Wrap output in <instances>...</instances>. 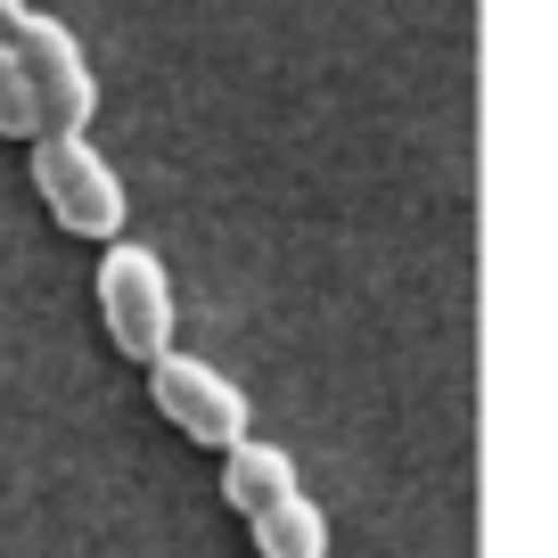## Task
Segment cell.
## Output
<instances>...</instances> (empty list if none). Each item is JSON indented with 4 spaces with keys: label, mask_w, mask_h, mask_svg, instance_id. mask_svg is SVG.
I'll return each mask as SVG.
<instances>
[{
    "label": "cell",
    "mask_w": 558,
    "mask_h": 558,
    "mask_svg": "<svg viewBox=\"0 0 558 558\" xmlns=\"http://www.w3.org/2000/svg\"><path fill=\"white\" fill-rule=\"evenodd\" d=\"M296 493V460L279 452V444H255V436H239L222 452V501L239 509V518H255V509H271V501H288Z\"/></svg>",
    "instance_id": "cell-5"
},
{
    "label": "cell",
    "mask_w": 558,
    "mask_h": 558,
    "mask_svg": "<svg viewBox=\"0 0 558 558\" xmlns=\"http://www.w3.org/2000/svg\"><path fill=\"white\" fill-rule=\"evenodd\" d=\"M9 58H17L25 90H34L41 132H83L90 107H99V83H90V58H83V41H74V25L25 9L17 34H9Z\"/></svg>",
    "instance_id": "cell-2"
},
{
    "label": "cell",
    "mask_w": 558,
    "mask_h": 558,
    "mask_svg": "<svg viewBox=\"0 0 558 558\" xmlns=\"http://www.w3.org/2000/svg\"><path fill=\"white\" fill-rule=\"evenodd\" d=\"M246 534H255L263 558H329V518H320V501H304V485L288 493V501L255 509Z\"/></svg>",
    "instance_id": "cell-6"
},
{
    "label": "cell",
    "mask_w": 558,
    "mask_h": 558,
    "mask_svg": "<svg viewBox=\"0 0 558 558\" xmlns=\"http://www.w3.org/2000/svg\"><path fill=\"white\" fill-rule=\"evenodd\" d=\"M17 17H25V0H0V41L17 34Z\"/></svg>",
    "instance_id": "cell-8"
},
{
    "label": "cell",
    "mask_w": 558,
    "mask_h": 558,
    "mask_svg": "<svg viewBox=\"0 0 558 558\" xmlns=\"http://www.w3.org/2000/svg\"><path fill=\"white\" fill-rule=\"evenodd\" d=\"M41 116H34V90H25L17 58H9V41H0V140H34Z\"/></svg>",
    "instance_id": "cell-7"
},
{
    "label": "cell",
    "mask_w": 558,
    "mask_h": 558,
    "mask_svg": "<svg viewBox=\"0 0 558 558\" xmlns=\"http://www.w3.org/2000/svg\"><path fill=\"white\" fill-rule=\"evenodd\" d=\"M34 190L50 206V222L74 230V239H116L123 230V181L83 132H41L34 140Z\"/></svg>",
    "instance_id": "cell-1"
},
{
    "label": "cell",
    "mask_w": 558,
    "mask_h": 558,
    "mask_svg": "<svg viewBox=\"0 0 558 558\" xmlns=\"http://www.w3.org/2000/svg\"><path fill=\"white\" fill-rule=\"evenodd\" d=\"M148 402H157L190 444H206V452H230V444L246 436V395L230 386V369L197 362V353L165 345L157 362H148Z\"/></svg>",
    "instance_id": "cell-4"
},
{
    "label": "cell",
    "mask_w": 558,
    "mask_h": 558,
    "mask_svg": "<svg viewBox=\"0 0 558 558\" xmlns=\"http://www.w3.org/2000/svg\"><path fill=\"white\" fill-rule=\"evenodd\" d=\"M99 320L107 337H116V353H132V362H157L165 345H173V279H165V255H148V246L116 239L99 255Z\"/></svg>",
    "instance_id": "cell-3"
}]
</instances>
